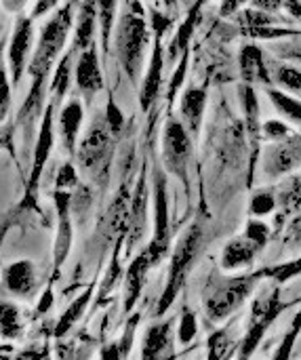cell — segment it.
I'll return each mask as SVG.
<instances>
[{
  "label": "cell",
  "mask_w": 301,
  "mask_h": 360,
  "mask_svg": "<svg viewBox=\"0 0 301 360\" xmlns=\"http://www.w3.org/2000/svg\"><path fill=\"white\" fill-rule=\"evenodd\" d=\"M148 46V25L143 8L137 0H124V8L116 27V57L124 74L135 82L143 68Z\"/></svg>",
  "instance_id": "cell-1"
},
{
  "label": "cell",
  "mask_w": 301,
  "mask_h": 360,
  "mask_svg": "<svg viewBox=\"0 0 301 360\" xmlns=\"http://www.w3.org/2000/svg\"><path fill=\"white\" fill-rule=\"evenodd\" d=\"M74 4L76 0H68L55 15L44 23L38 46L34 51V59L30 61V74L32 78L36 76H46L51 65L57 61L59 53L63 51V44L68 40V34L72 30L74 21Z\"/></svg>",
  "instance_id": "cell-2"
},
{
  "label": "cell",
  "mask_w": 301,
  "mask_h": 360,
  "mask_svg": "<svg viewBox=\"0 0 301 360\" xmlns=\"http://www.w3.org/2000/svg\"><path fill=\"white\" fill-rule=\"evenodd\" d=\"M112 131L105 124V118H97L78 150V162L82 167V171L93 177L97 184L105 181L108 171H110V158H112Z\"/></svg>",
  "instance_id": "cell-3"
},
{
  "label": "cell",
  "mask_w": 301,
  "mask_h": 360,
  "mask_svg": "<svg viewBox=\"0 0 301 360\" xmlns=\"http://www.w3.org/2000/svg\"><path fill=\"white\" fill-rule=\"evenodd\" d=\"M203 238H205V232H203V226L200 224H194L186 236L179 240L175 253H173V259H171V272H169V285H167V291L160 300V306H158V314H162L175 300V295L179 293L184 281H186V274L188 270L192 268V262L203 245Z\"/></svg>",
  "instance_id": "cell-4"
},
{
  "label": "cell",
  "mask_w": 301,
  "mask_h": 360,
  "mask_svg": "<svg viewBox=\"0 0 301 360\" xmlns=\"http://www.w3.org/2000/svg\"><path fill=\"white\" fill-rule=\"evenodd\" d=\"M192 158V137L188 129L177 120L169 118L162 133V160L165 169L175 175L188 188V167Z\"/></svg>",
  "instance_id": "cell-5"
},
{
  "label": "cell",
  "mask_w": 301,
  "mask_h": 360,
  "mask_svg": "<svg viewBox=\"0 0 301 360\" xmlns=\"http://www.w3.org/2000/svg\"><path fill=\"white\" fill-rule=\"evenodd\" d=\"M255 281H257V276H243V278L222 281L219 285H215L207 295L209 319L224 321L226 316H230L251 293V289L255 287Z\"/></svg>",
  "instance_id": "cell-6"
},
{
  "label": "cell",
  "mask_w": 301,
  "mask_h": 360,
  "mask_svg": "<svg viewBox=\"0 0 301 360\" xmlns=\"http://www.w3.org/2000/svg\"><path fill=\"white\" fill-rule=\"evenodd\" d=\"M301 167V135L293 133L289 139L272 143L262 154V169L268 177L276 179L293 173Z\"/></svg>",
  "instance_id": "cell-7"
},
{
  "label": "cell",
  "mask_w": 301,
  "mask_h": 360,
  "mask_svg": "<svg viewBox=\"0 0 301 360\" xmlns=\"http://www.w3.org/2000/svg\"><path fill=\"white\" fill-rule=\"evenodd\" d=\"M169 247V194L162 171L154 173V238L148 249L152 264H156Z\"/></svg>",
  "instance_id": "cell-8"
},
{
  "label": "cell",
  "mask_w": 301,
  "mask_h": 360,
  "mask_svg": "<svg viewBox=\"0 0 301 360\" xmlns=\"http://www.w3.org/2000/svg\"><path fill=\"white\" fill-rule=\"evenodd\" d=\"M55 103H51L46 108V112L42 114V122H40V131H38V139H36V146H34V160H32V173H30V181H27V202L36 200V190H38V181L44 173V165L51 156V150H53V143H55V131H53V124H55Z\"/></svg>",
  "instance_id": "cell-9"
},
{
  "label": "cell",
  "mask_w": 301,
  "mask_h": 360,
  "mask_svg": "<svg viewBox=\"0 0 301 360\" xmlns=\"http://www.w3.org/2000/svg\"><path fill=\"white\" fill-rule=\"evenodd\" d=\"M32 34H34L32 21L27 17H21L15 23L11 44H8V70H11L13 82L21 80L23 70L27 65V55H30V46H32Z\"/></svg>",
  "instance_id": "cell-10"
},
{
  "label": "cell",
  "mask_w": 301,
  "mask_h": 360,
  "mask_svg": "<svg viewBox=\"0 0 301 360\" xmlns=\"http://www.w3.org/2000/svg\"><path fill=\"white\" fill-rule=\"evenodd\" d=\"M74 80L80 89V93L87 99H93V95H97L103 86V72L99 65V57H97V49L91 44L87 51L80 53L76 68H74Z\"/></svg>",
  "instance_id": "cell-11"
},
{
  "label": "cell",
  "mask_w": 301,
  "mask_h": 360,
  "mask_svg": "<svg viewBox=\"0 0 301 360\" xmlns=\"http://www.w3.org/2000/svg\"><path fill=\"white\" fill-rule=\"evenodd\" d=\"M59 226H57V238H55V268L63 264L68 257V251L72 247V194L68 190H55L53 192Z\"/></svg>",
  "instance_id": "cell-12"
},
{
  "label": "cell",
  "mask_w": 301,
  "mask_h": 360,
  "mask_svg": "<svg viewBox=\"0 0 301 360\" xmlns=\"http://www.w3.org/2000/svg\"><path fill=\"white\" fill-rule=\"evenodd\" d=\"M238 70L241 78L245 84L255 86V82L270 84L272 74H270V63H266L264 53L257 44H245L238 55Z\"/></svg>",
  "instance_id": "cell-13"
},
{
  "label": "cell",
  "mask_w": 301,
  "mask_h": 360,
  "mask_svg": "<svg viewBox=\"0 0 301 360\" xmlns=\"http://www.w3.org/2000/svg\"><path fill=\"white\" fill-rule=\"evenodd\" d=\"M82 118H84V112H82L80 99L68 101L59 112V137L68 154H76V141H78Z\"/></svg>",
  "instance_id": "cell-14"
},
{
  "label": "cell",
  "mask_w": 301,
  "mask_h": 360,
  "mask_svg": "<svg viewBox=\"0 0 301 360\" xmlns=\"http://www.w3.org/2000/svg\"><path fill=\"white\" fill-rule=\"evenodd\" d=\"M160 86H162V44H160V40L156 38L154 51H152V61H150L146 80H143V84H141V93H139L141 110L148 112V110L154 105V101L158 99Z\"/></svg>",
  "instance_id": "cell-15"
},
{
  "label": "cell",
  "mask_w": 301,
  "mask_h": 360,
  "mask_svg": "<svg viewBox=\"0 0 301 360\" xmlns=\"http://www.w3.org/2000/svg\"><path fill=\"white\" fill-rule=\"evenodd\" d=\"M262 249L249 240L245 234L238 236V238H232L226 247H224V253H222V268L224 270H238V268H247L255 262L257 253Z\"/></svg>",
  "instance_id": "cell-16"
},
{
  "label": "cell",
  "mask_w": 301,
  "mask_h": 360,
  "mask_svg": "<svg viewBox=\"0 0 301 360\" xmlns=\"http://www.w3.org/2000/svg\"><path fill=\"white\" fill-rule=\"evenodd\" d=\"M4 285L17 297H30L36 289V270L27 259L15 262L4 270Z\"/></svg>",
  "instance_id": "cell-17"
},
{
  "label": "cell",
  "mask_w": 301,
  "mask_h": 360,
  "mask_svg": "<svg viewBox=\"0 0 301 360\" xmlns=\"http://www.w3.org/2000/svg\"><path fill=\"white\" fill-rule=\"evenodd\" d=\"M95 21H97V0H84L78 17H76V27H74V40H72V53L76 55L78 51H87L93 42L95 36Z\"/></svg>",
  "instance_id": "cell-18"
},
{
  "label": "cell",
  "mask_w": 301,
  "mask_h": 360,
  "mask_svg": "<svg viewBox=\"0 0 301 360\" xmlns=\"http://www.w3.org/2000/svg\"><path fill=\"white\" fill-rule=\"evenodd\" d=\"M205 105H207V91L205 89H188L181 95L179 108H181V116L184 122L190 131V135L196 139L200 133V124H203V116H205Z\"/></svg>",
  "instance_id": "cell-19"
},
{
  "label": "cell",
  "mask_w": 301,
  "mask_h": 360,
  "mask_svg": "<svg viewBox=\"0 0 301 360\" xmlns=\"http://www.w3.org/2000/svg\"><path fill=\"white\" fill-rule=\"evenodd\" d=\"M276 200H278V219L276 224L283 226L287 217L297 215L301 211V175L289 177L278 190H276Z\"/></svg>",
  "instance_id": "cell-20"
},
{
  "label": "cell",
  "mask_w": 301,
  "mask_h": 360,
  "mask_svg": "<svg viewBox=\"0 0 301 360\" xmlns=\"http://www.w3.org/2000/svg\"><path fill=\"white\" fill-rule=\"evenodd\" d=\"M169 352H171V323L152 327L143 344V360H165Z\"/></svg>",
  "instance_id": "cell-21"
},
{
  "label": "cell",
  "mask_w": 301,
  "mask_h": 360,
  "mask_svg": "<svg viewBox=\"0 0 301 360\" xmlns=\"http://www.w3.org/2000/svg\"><path fill=\"white\" fill-rule=\"evenodd\" d=\"M146 211H148V184L146 177L141 175L137 192L133 196V209H131V221H129V234L131 243H137L143 234L146 228Z\"/></svg>",
  "instance_id": "cell-22"
},
{
  "label": "cell",
  "mask_w": 301,
  "mask_h": 360,
  "mask_svg": "<svg viewBox=\"0 0 301 360\" xmlns=\"http://www.w3.org/2000/svg\"><path fill=\"white\" fill-rule=\"evenodd\" d=\"M152 266V259H150V253L143 251L129 268V274H127V310L133 308V304L137 302L139 297V291L143 287V281H146V274Z\"/></svg>",
  "instance_id": "cell-23"
},
{
  "label": "cell",
  "mask_w": 301,
  "mask_h": 360,
  "mask_svg": "<svg viewBox=\"0 0 301 360\" xmlns=\"http://www.w3.org/2000/svg\"><path fill=\"white\" fill-rule=\"evenodd\" d=\"M238 91H241L243 110H245V114H247V131H249V137H251V141L257 146L260 135H262V124H260V101H257L255 86L243 82Z\"/></svg>",
  "instance_id": "cell-24"
},
{
  "label": "cell",
  "mask_w": 301,
  "mask_h": 360,
  "mask_svg": "<svg viewBox=\"0 0 301 360\" xmlns=\"http://www.w3.org/2000/svg\"><path fill=\"white\" fill-rule=\"evenodd\" d=\"M198 15H200V2H196L190 8L186 21L179 25V30H177V34H175V38L171 42V49H169V59H179V57H184L188 53V44H190V38H192V34L196 30Z\"/></svg>",
  "instance_id": "cell-25"
},
{
  "label": "cell",
  "mask_w": 301,
  "mask_h": 360,
  "mask_svg": "<svg viewBox=\"0 0 301 360\" xmlns=\"http://www.w3.org/2000/svg\"><path fill=\"white\" fill-rule=\"evenodd\" d=\"M270 74L272 82H276L281 91L301 97V65L278 61L276 65H270Z\"/></svg>",
  "instance_id": "cell-26"
},
{
  "label": "cell",
  "mask_w": 301,
  "mask_h": 360,
  "mask_svg": "<svg viewBox=\"0 0 301 360\" xmlns=\"http://www.w3.org/2000/svg\"><path fill=\"white\" fill-rule=\"evenodd\" d=\"M44 84H46V76H36L30 89V95L19 112V122L25 124L27 129L34 124V120L40 116L42 110V99H44Z\"/></svg>",
  "instance_id": "cell-27"
},
{
  "label": "cell",
  "mask_w": 301,
  "mask_h": 360,
  "mask_svg": "<svg viewBox=\"0 0 301 360\" xmlns=\"http://www.w3.org/2000/svg\"><path fill=\"white\" fill-rule=\"evenodd\" d=\"M74 53L68 51L65 55H61L57 68H55V76L51 80V93H53V103L61 101L63 95L68 93L70 84H72V76H74Z\"/></svg>",
  "instance_id": "cell-28"
},
{
  "label": "cell",
  "mask_w": 301,
  "mask_h": 360,
  "mask_svg": "<svg viewBox=\"0 0 301 360\" xmlns=\"http://www.w3.org/2000/svg\"><path fill=\"white\" fill-rule=\"evenodd\" d=\"M268 97L274 103V108L278 110V114L301 131V99L281 91V89H268Z\"/></svg>",
  "instance_id": "cell-29"
},
{
  "label": "cell",
  "mask_w": 301,
  "mask_h": 360,
  "mask_svg": "<svg viewBox=\"0 0 301 360\" xmlns=\"http://www.w3.org/2000/svg\"><path fill=\"white\" fill-rule=\"evenodd\" d=\"M116 2L118 0H97V17L101 23V46L108 51L110 36H112V25L116 17Z\"/></svg>",
  "instance_id": "cell-30"
},
{
  "label": "cell",
  "mask_w": 301,
  "mask_h": 360,
  "mask_svg": "<svg viewBox=\"0 0 301 360\" xmlns=\"http://www.w3.org/2000/svg\"><path fill=\"white\" fill-rule=\"evenodd\" d=\"M278 209V200H276V190H260L253 194L251 198V215L255 217H264L270 215Z\"/></svg>",
  "instance_id": "cell-31"
},
{
  "label": "cell",
  "mask_w": 301,
  "mask_h": 360,
  "mask_svg": "<svg viewBox=\"0 0 301 360\" xmlns=\"http://www.w3.org/2000/svg\"><path fill=\"white\" fill-rule=\"evenodd\" d=\"M0 331L6 338H13L19 331V310L13 304H0Z\"/></svg>",
  "instance_id": "cell-32"
},
{
  "label": "cell",
  "mask_w": 301,
  "mask_h": 360,
  "mask_svg": "<svg viewBox=\"0 0 301 360\" xmlns=\"http://www.w3.org/2000/svg\"><path fill=\"white\" fill-rule=\"evenodd\" d=\"M89 295L91 293H84V295H80L72 306H70V310H65V314L61 316V321H59V327H57V335H63L78 319H80V314H82V310L87 308V302H89Z\"/></svg>",
  "instance_id": "cell-33"
},
{
  "label": "cell",
  "mask_w": 301,
  "mask_h": 360,
  "mask_svg": "<svg viewBox=\"0 0 301 360\" xmlns=\"http://www.w3.org/2000/svg\"><path fill=\"white\" fill-rule=\"evenodd\" d=\"M262 135L266 139H270L272 143H278V141H285L293 135L291 127L283 120H268L262 124Z\"/></svg>",
  "instance_id": "cell-34"
},
{
  "label": "cell",
  "mask_w": 301,
  "mask_h": 360,
  "mask_svg": "<svg viewBox=\"0 0 301 360\" xmlns=\"http://www.w3.org/2000/svg\"><path fill=\"white\" fill-rule=\"evenodd\" d=\"M245 236L249 240H253L260 249H264L266 243H268V238H270V228L264 221H260V219H249L247 230H245Z\"/></svg>",
  "instance_id": "cell-35"
},
{
  "label": "cell",
  "mask_w": 301,
  "mask_h": 360,
  "mask_svg": "<svg viewBox=\"0 0 301 360\" xmlns=\"http://www.w3.org/2000/svg\"><path fill=\"white\" fill-rule=\"evenodd\" d=\"M274 53L285 61H295L301 65V36L297 40H283L274 46Z\"/></svg>",
  "instance_id": "cell-36"
},
{
  "label": "cell",
  "mask_w": 301,
  "mask_h": 360,
  "mask_svg": "<svg viewBox=\"0 0 301 360\" xmlns=\"http://www.w3.org/2000/svg\"><path fill=\"white\" fill-rule=\"evenodd\" d=\"M105 124H108V129L112 131V135H118L120 131H122V127H124V116H122V110L116 105V101L110 97L108 99V105H105Z\"/></svg>",
  "instance_id": "cell-37"
},
{
  "label": "cell",
  "mask_w": 301,
  "mask_h": 360,
  "mask_svg": "<svg viewBox=\"0 0 301 360\" xmlns=\"http://www.w3.org/2000/svg\"><path fill=\"white\" fill-rule=\"evenodd\" d=\"M76 186H78V175H76L74 165L72 162L61 165V169H59V173L55 177V190H68L70 192Z\"/></svg>",
  "instance_id": "cell-38"
},
{
  "label": "cell",
  "mask_w": 301,
  "mask_h": 360,
  "mask_svg": "<svg viewBox=\"0 0 301 360\" xmlns=\"http://www.w3.org/2000/svg\"><path fill=\"white\" fill-rule=\"evenodd\" d=\"M186 72H188V53H186V55L179 59V65H177V70H175V74H173V78H171L169 93H167V99H169V103L175 99L177 91L181 89V84H184V80H186Z\"/></svg>",
  "instance_id": "cell-39"
},
{
  "label": "cell",
  "mask_w": 301,
  "mask_h": 360,
  "mask_svg": "<svg viewBox=\"0 0 301 360\" xmlns=\"http://www.w3.org/2000/svg\"><path fill=\"white\" fill-rule=\"evenodd\" d=\"M297 274H301V259H295L291 264H283V266H278L274 270H268V276L276 278L278 283H285V281H289V278H293Z\"/></svg>",
  "instance_id": "cell-40"
},
{
  "label": "cell",
  "mask_w": 301,
  "mask_h": 360,
  "mask_svg": "<svg viewBox=\"0 0 301 360\" xmlns=\"http://www.w3.org/2000/svg\"><path fill=\"white\" fill-rule=\"evenodd\" d=\"M8 105H11V84H8L6 68L0 65V120L6 116Z\"/></svg>",
  "instance_id": "cell-41"
},
{
  "label": "cell",
  "mask_w": 301,
  "mask_h": 360,
  "mask_svg": "<svg viewBox=\"0 0 301 360\" xmlns=\"http://www.w3.org/2000/svg\"><path fill=\"white\" fill-rule=\"evenodd\" d=\"M194 335H196V321H194V314H192V312H186L184 319H181L179 340H181V344H190Z\"/></svg>",
  "instance_id": "cell-42"
},
{
  "label": "cell",
  "mask_w": 301,
  "mask_h": 360,
  "mask_svg": "<svg viewBox=\"0 0 301 360\" xmlns=\"http://www.w3.org/2000/svg\"><path fill=\"white\" fill-rule=\"evenodd\" d=\"M285 243L291 245V247H300L301 245V213H297V215L291 219V224H289V228H287Z\"/></svg>",
  "instance_id": "cell-43"
},
{
  "label": "cell",
  "mask_w": 301,
  "mask_h": 360,
  "mask_svg": "<svg viewBox=\"0 0 301 360\" xmlns=\"http://www.w3.org/2000/svg\"><path fill=\"white\" fill-rule=\"evenodd\" d=\"M249 0H222L219 4V15L222 17H232L236 13H241V8L247 4Z\"/></svg>",
  "instance_id": "cell-44"
},
{
  "label": "cell",
  "mask_w": 301,
  "mask_h": 360,
  "mask_svg": "<svg viewBox=\"0 0 301 360\" xmlns=\"http://www.w3.org/2000/svg\"><path fill=\"white\" fill-rule=\"evenodd\" d=\"M169 25H171V19L169 17H162L160 13H152V30H154V34H156V38L160 40L162 38V34L169 30Z\"/></svg>",
  "instance_id": "cell-45"
},
{
  "label": "cell",
  "mask_w": 301,
  "mask_h": 360,
  "mask_svg": "<svg viewBox=\"0 0 301 360\" xmlns=\"http://www.w3.org/2000/svg\"><path fill=\"white\" fill-rule=\"evenodd\" d=\"M226 338H224V333H217V335H213L211 338V342H209V348H211V356L209 360H217L222 354H224V350H226Z\"/></svg>",
  "instance_id": "cell-46"
},
{
  "label": "cell",
  "mask_w": 301,
  "mask_h": 360,
  "mask_svg": "<svg viewBox=\"0 0 301 360\" xmlns=\"http://www.w3.org/2000/svg\"><path fill=\"white\" fill-rule=\"evenodd\" d=\"M251 2L257 11H264V13H276L285 6L283 0H251Z\"/></svg>",
  "instance_id": "cell-47"
},
{
  "label": "cell",
  "mask_w": 301,
  "mask_h": 360,
  "mask_svg": "<svg viewBox=\"0 0 301 360\" xmlns=\"http://www.w3.org/2000/svg\"><path fill=\"white\" fill-rule=\"evenodd\" d=\"M57 2L59 0H38L36 6H34V17H42L44 13H51Z\"/></svg>",
  "instance_id": "cell-48"
},
{
  "label": "cell",
  "mask_w": 301,
  "mask_h": 360,
  "mask_svg": "<svg viewBox=\"0 0 301 360\" xmlns=\"http://www.w3.org/2000/svg\"><path fill=\"white\" fill-rule=\"evenodd\" d=\"M25 2H27V0H2V6H4L8 13H17V11L23 8Z\"/></svg>",
  "instance_id": "cell-49"
},
{
  "label": "cell",
  "mask_w": 301,
  "mask_h": 360,
  "mask_svg": "<svg viewBox=\"0 0 301 360\" xmlns=\"http://www.w3.org/2000/svg\"><path fill=\"white\" fill-rule=\"evenodd\" d=\"M285 2V8H289L291 15H295L297 19H301V2L300 0H283Z\"/></svg>",
  "instance_id": "cell-50"
},
{
  "label": "cell",
  "mask_w": 301,
  "mask_h": 360,
  "mask_svg": "<svg viewBox=\"0 0 301 360\" xmlns=\"http://www.w3.org/2000/svg\"><path fill=\"white\" fill-rule=\"evenodd\" d=\"M42 300H44V302H42V304L38 306V310H40V312H44V310L49 308V304H51V300H53V295H51V291H46Z\"/></svg>",
  "instance_id": "cell-51"
},
{
  "label": "cell",
  "mask_w": 301,
  "mask_h": 360,
  "mask_svg": "<svg viewBox=\"0 0 301 360\" xmlns=\"http://www.w3.org/2000/svg\"><path fill=\"white\" fill-rule=\"evenodd\" d=\"M0 143H2V135H0Z\"/></svg>",
  "instance_id": "cell-52"
}]
</instances>
